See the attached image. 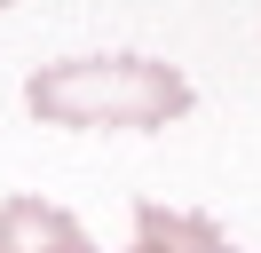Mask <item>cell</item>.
<instances>
[{
    "mask_svg": "<svg viewBox=\"0 0 261 253\" xmlns=\"http://www.w3.org/2000/svg\"><path fill=\"white\" fill-rule=\"evenodd\" d=\"M0 253H95L87 230L48 198H0Z\"/></svg>",
    "mask_w": 261,
    "mask_h": 253,
    "instance_id": "7a4b0ae2",
    "label": "cell"
},
{
    "mask_svg": "<svg viewBox=\"0 0 261 253\" xmlns=\"http://www.w3.org/2000/svg\"><path fill=\"white\" fill-rule=\"evenodd\" d=\"M24 103L48 127H127V135H150V127L190 111V79L174 63H150V56H71V63H48V71L24 79Z\"/></svg>",
    "mask_w": 261,
    "mask_h": 253,
    "instance_id": "6da1fadb",
    "label": "cell"
},
{
    "mask_svg": "<svg viewBox=\"0 0 261 253\" xmlns=\"http://www.w3.org/2000/svg\"><path fill=\"white\" fill-rule=\"evenodd\" d=\"M0 8H8V0H0Z\"/></svg>",
    "mask_w": 261,
    "mask_h": 253,
    "instance_id": "277c9868",
    "label": "cell"
},
{
    "mask_svg": "<svg viewBox=\"0 0 261 253\" xmlns=\"http://www.w3.org/2000/svg\"><path fill=\"white\" fill-rule=\"evenodd\" d=\"M127 253H229V237L214 230L206 214H182V206L143 198L135 206V245Z\"/></svg>",
    "mask_w": 261,
    "mask_h": 253,
    "instance_id": "3957f363",
    "label": "cell"
}]
</instances>
